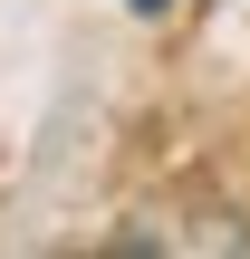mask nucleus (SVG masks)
<instances>
[{
    "mask_svg": "<svg viewBox=\"0 0 250 259\" xmlns=\"http://www.w3.org/2000/svg\"><path fill=\"white\" fill-rule=\"evenodd\" d=\"M135 10H164V0H135Z\"/></svg>",
    "mask_w": 250,
    "mask_h": 259,
    "instance_id": "1",
    "label": "nucleus"
}]
</instances>
